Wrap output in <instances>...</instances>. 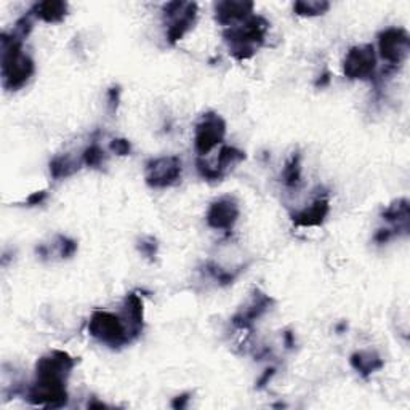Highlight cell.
I'll use <instances>...</instances> for the list:
<instances>
[{
    "instance_id": "6da1fadb",
    "label": "cell",
    "mask_w": 410,
    "mask_h": 410,
    "mask_svg": "<svg viewBox=\"0 0 410 410\" xmlns=\"http://www.w3.org/2000/svg\"><path fill=\"white\" fill-rule=\"evenodd\" d=\"M2 80L4 88L16 92L28 84L36 71L34 61L23 52V41L15 34H2Z\"/></svg>"
},
{
    "instance_id": "7a4b0ae2",
    "label": "cell",
    "mask_w": 410,
    "mask_h": 410,
    "mask_svg": "<svg viewBox=\"0 0 410 410\" xmlns=\"http://www.w3.org/2000/svg\"><path fill=\"white\" fill-rule=\"evenodd\" d=\"M269 29L266 18L260 15H252L247 20L234 24L225 31V42L228 43L230 53L237 61L252 58L257 50L264 43V37Z\"/></svg>"
},
{
    "instance_id": "3957f363",
    "label": "cell",
    "mask_w": 410,
    "mask_h": 410,
    "mask_svg": "<svg viewBox=\"0 0 410 410\" xmlns=\"http://www.w3.org/2000/svg\"><path fill=\"white\" fill-rule=\"evenodd\" d=\"M88 332L95 340L109 348H122L134 342L125 319L109 311H95L88 323Z\"/></svg>"
},
{
    "instance_id": "277c9868",
    "label": "cell",
    "mask_w": 410,
    "mask_h": 410,
    "mask_svg": "<svg viewBox=\"0 0 410 410\" xmlns=\"http://www.w3.org/2000/svg\"><path fill=\"white\" fill-rule=\"evenodd\" d=\"M163 18L167 23V39L175 45L193 29L198 20V4L168 2L163 5Z\"/></svg>"
},
{
    "instance_id": "5b68a950",
    "label": "cell",
    "mask_w": 410,
    "mask_h": 410,
    "mask_svg": "<svg viewBox=\"0 0 410 410\" xmlns=\"http://www.w3.org/2000/svg\"><path fill=\"white\" fill-rule=\"evenodd\" d=\"M183 163L176 156L151 159L144 167V180L151 188H170L181 180Z\"/></svg>"
},
{
    "instance_id": "8992f818",
    "label": "cell",
    "mask_w": 410,
    "mask_h": 410,
    "mask_svg": "<svg viewBox=\"0 0 410 410\" xmlns=\"http://www.w3.org/2000/svg\"><path fill=\"white\" fill-rule=\"evenodd\" d=\"M378 52L389 66H401L410 52V36L402 28H388L378 34Z\"/></svg>"
},
{
    "instance_id": "52a82bcc",
    "label": "cell",
    "mask_w": 410,
    "mask_h": 410,
    "mask_svg": "<svg viewBox=\"0 0 410 410\" xmlns=\"http://www.w3.org/2000/svg\"><path fill=\"white\" fill-rule=\"evenodd\" d=\"M226 135V122L215 112H207L200 122L195 125L194 148L198 154L207 156L213 148H217L223 141Z\"/></svg>"
},
{
    "instance_id": "ba28073f",
    "label": "cell",
    "mask_w": 410,
    "mask_h": 410,
    "mask_svg": "<svg viewBox=\"0 0 410 410\" xmlns=\"http://www.w3.org/2000/svg\"><path fill=\"white\" fill-rule=\"evenodd\" d=\"M377 69V55L374 45L352 47L345 56L343 72L352 80H369Z\"/></svg>"
},
{
    "instance_id": "9c48e42d",
    "label": "cell",
    "mask_w": 410,
    "mask_h": 410,
    "mask_svg": "<svg viewBox=\"0 0 410 410\" xmlns=\"http://www.w3.org/2000/svg\"><path fill=\"white\" fill-rule=\"evenodd\" d=\"M75 359L65 351H52L50 355L41 357L36 364V378L37 380H53L66 382L71 370L75 365Z\"/></svg>"
},
{
    "instance_id": "30bf717a",
    "label": "cell",
    "mask_w": 410,
    "mask_h": 410,
    "mask_svg": "<svg viewBox=\"0 0 410 410\" xmlns=\"http://www.w3.org/2000/svg\"><path fill=\"white\" fill-rule=\"evenodd\" d=\"M28 401L34 406H43L48 409L63 407L68 402L66 382L37 380L28 389Z\"/></svg>"
},
{
    "instance_id": "8fae6325",
    "label": "cell",
    "mask_w": 410,
    "mask_h": 410,
    "mask_svg": "<svg viewBox=\"0 0 410 410\" xmlns=\"http://www.w3.org/2000/svg\"><path fill=\"white\" fill-rule=\"evenodd\" d=\"M239 205L234 198H222L213 202L210 205L209 212H207V225L210 226L213 230H220V231H231L232 226L236 225L237 218H239Z\"/></svg>"
},
{
    "instance_id": "7c38bea8",
    "label": "cell",
    "mask_w": 410,
    "mask_h": 410,
    "mask_svg": "<svg viewBox=\"0 0 410 410\" xmlns=\"http://www.w3.org/2000/svg\"><path fill=\"white\" fill-rule=\"evenodd\" d=\"M254 7L249 0H225L215 4V18L222 26L231 28L254 15Z\"/></svg>"
},
{
    "instance_id": "4fadbf2b",
    "label": "cell",
    "mask_w": 410,
    "mask_h": 410,
    "mask_svg": "<svg viewBox=\"0 0 410 410\" xmlns=\"http://www.w3.org/2000/svg\"><path fill=\"white\" fill-rule=\"evenodd\" d=\"M271 305H273V298H269L266 293L255 290L252 295V300L249 301L247 306H244L234 318H232V324L239 329H250L252 324L255 323L258 318H261L266 313Z\"/></svg>"
},
{
    "instance_id": "5bb4252c",
    "label": "cell",
    "mask_w": 410,
    "mask_h": 410,
    "mask_svg": "<svg viewBox=\"0 0 410 410\" xmlns=\"http://www.w3.org/2000/svg\"><path fill=\"white\" fill-rule=\"evenodd\" d=\"M329 212H330L329 198L324 194L319 195L310 207L296 212L292 217V222L295 226H301V228H313V226L323 225L327 215H329Z\"/></svg>"
},
{
    "instance_id": "9a60e30c",
    "label": "cell",
    "mask_w": 410,
    "mask_h": 410,
    "mask_svg": "<svg viewBox=\"0 0 410 410\" xmlns=\"http://www.w3.org/2000/svg\"><path fill=\"white\" fill-rule=\"evenodd\" d=\"M122 318L129 325L131 338L140 337L143 332V300L136 293H129L124 300Z\"/></svg>"
},
{
    "instance_id": "2e32d148",
    "label": "cell",
    "mask_w": 410,
    "mask_h": 410,
    "mask_svg": "<svg viewBox=\"0 0 410 410\" xmlns=\"http://www.w3.org/2000/svg\"><path fill=\"white\" fill-rule=\"evenodd\" d=\"M31 14L34 15V18H39L43 23H61L68 15V4L61 2V0H45V2L36 4L34 7L31 9Z\"/></svg>"
},
{
    "instance_id": "e0dca14e",
    "label": "cell",
    "mask_w": 410,
    "mask_h": 410,
    "mask_svg": "<svg viewBox=\"0 0 410 410\" xmlns=\"http://www.w3.org/2000/svg\"><path fill=\"white\" fill-rule=\"evenodd\" d=\"M351 367L356 372H359L362 377H369L374 374V372L380 370L384 362L383 359L377 355V352L372 351H357L350 359Z\"/></svg>"
},
{
    "instance_id": "ac0fdd59",
    "label": "cell",
    "mask_w": 410,
    "mask_h": 410,
    "mask_svg": "<svg viewBox=\"0 0 410 410\" xmlns=\"http://www.w3.org/2000/svg\"><path fill=\"white\" fill-rule=\"evenodd\" d=\"M383 218L389 223H394L397 230H402L404 232L409 231V200L399 199L394 200L387 210L383 212Z\"/></svg>"
},
{
    "instance_id": "d6986e66",
    "label": "cell",
    "mask_w": 410,
    "mask_h": 410,
    "mask_svg": "<svg viewBox=\"0 0 410 410\" xmlns=\"http://www.w3.org/2000/svg\"><path fill=\"white\" fill-rule=\"evenodd\" d=\"M79 166H80L79 162H74L72 159H69L68 156H58L50 162V173H52L55 180L68 178V176L77 172L80 168Z\"/></svg>"
},
{
    "instance_id": "ffe728a7",
    "label": "cell",
    "mask_w": 410,
    "mask_h": 410,
    "mask_svg": "<svg viewBox=\"0 0 410 410\" xmlns=\"http://www.w3.org/2000/svg\"><path fill=\"white\" fill-rule=\"evenodd\" d=\"M330 4L325 0H298L293 5V11L300 16H319L329 11Z\"/></svg>"
},
{
    "instance_id": "44dd1931",
    "label": "cell",
    "mask_w": 410,
    "mask_h": 410,
    "mask_svg": "<svg viewBox=\"0 0 410 410\" xmlns=\"http://www.w3.org/2000/svg\"><path fill=\"white\" fill-rule=\"evenodd\" d=\"M242 161H245V153H242V151L231 148V146H223L218 154L217 168L225 176L230 168L237 166V163H241Z\"/></svg>"
},
{
    "instance_id": "7402d4cb",
    "label": "cell",
    "mask_w": 410,
    "mask_h": 410,
    "mask_svg": "<svg viewBox=\"0 0 410 410\" xmlns=\"http://www.w3.org/2000/svg\"><path fill=\"white\" fill-rule=\"evenodd\" d=\"M282 178H284V183H286V186H288V188H295V186L300 185L301 163H300V154L298 153L290 157V161L286 163V167H284V172H282Z\"/></svg>"
},
{
    "instance_id": "603a6c76",
    "label": "cell",
    "mask_w": 410,
    "mask_h": 410,
    "mask_svg": "<svg viewBox=\"0 0 410 410\" xmlns=\"http://www.w3.org/2000/svg\"><path fill=\"white\" fill-rule=\"evenodd\" d=\"M104 151L101 149L97 143L90 144V146L84 151V154H82V163H85V166L90 168H99L104 163Z\"/></svg>"
},
{
    "instance_id": "cb8c5ba5",
    "label": "cell",
    "mask_w": 410,
    "mask_h": 410,
    "mask_svg": "<svg viewBox=\"0 0 410 410\" xmlns=\"http://www.w3.org/2000/svg\"><path fill=\"white\" fill-rule=\"evenodd\" d=\"M195 166H198L199 175L207 181H220V180L223 178L222 172H220L217 167H210L209 163L204 162L202 159H198V162H195Z\"/></svg>"
},
{
    "instance_id": "d4e9b609",
    "label": "cell",
    "mask_w": 410,
    "mask_h": 410,
    "mask_svg": "<svg viewBox=\"0 0 410 410\" xmlns=\"http://www.w3.org/2000/svg\"><path fill=\"white\" fill-rule=\"evenodd\" d=\"M138 250L141 252V255H144L149 260H154L157 257V250H159V244L154 237H143L140 244H138Z\"/></svg>"
},
{
    "instance_id": "484cf974",
    "label": "cell",
    "mask_w": 410,
    "mask_h": 410,
    "mask_svg": "<svg viewBox=\"0 0 410 410\" xmlns=\"http://www.w3.org/2000/svg\"><path fill=\"white\" fill-rule=\"evenodd\" d=\"M60 255L63 258H69L75 254V250H77V242L72 241V239H68V237H60Z\"/></svg>"
},
{
    "instance_id": "4316f807",
    "label": "cell",
    "mask_w": 410,
    "mask_h": 410,
    "mask_svg": "<svg viewBox=\"0 0 410 410\" xmlns=\"http://www.w3.org/2000/svg\"><path fill=\"white\" fill-rule=\"evenodd\" d=\"M111 151L117 156H129L131 146L129 140H125V138H116V140L111 141Z\"/></svg>"
},
{
    "instance_id": "83f0119b",
    "label": "cell",
    "mask_w": 410,
    "mask_h": 410,
    "mask_svg": "<svg viewBox=\"0 0 410 410\" xmlns=\"http://www.w3.org/2000/svg\"><path fill=\"white\" fill-rule=\"evenodd\" d=\"M119 99H121V88L119 87H112L109 93H108V101H109V106H111V111L114 112L119 106Z\"/></svg>"
},
{
    "instance_id": "f1b7e54d",
    "label": "cell",
    "mask_w": 410,
    "mask_h": 410,
    "mask_svg": "<svg viewBox=\"0 0 410 410\" xmlns=\"http://www.w3.org/2000/svg\"><path fill=\"white\" fill-rule=\"evenodd\" d=\"M47 199V191H37L34 194H31L28 198V204L29 205H39L43 200Z\"/></svg>"
},
{
    "instance_id": "f546056e",
    "label": "cell",
    "mask_w": 410,
    "mask_h": 410,
    "mask_svg": "<svg viewBox=\"0 0 410 410\" xmlns=\"http://www.w3.org/2000/svg\"><path fill=\"white\" fill-rule=\"evenodd\" d=\"M394 236V231L393 230H380L375 234V241L378 244H384V242H388L391 237Z\"/></svg>"
},
{
    "instance_id": "4dcf8cb0",
    "label": "cell",
    "mask_w": 410,
    "mask_h": 410,
    "mask_svg": "<svg viewBox=\"0 0 410 410\" xmlns=\"http://www.w3.org/2000/svg\"><path fill=\"white\" fill-rule=\"evenodd\" d=\"M189 401V394H181V396H176L175 399L172 401V407L173 409H185L186 407V402Z\"/></svg>"
},
{
    "instance_id": "1f68e13d",
    "label": "cell",
    "mask_w": 410,
    "mask_h": 410,
    "mask_svg": "<svg viewBox=\"0 0 410 410\" xmlns=\"http://www.w3.org/2000/svg\"><path fill=\"white\" fill-rule=\"evenodd\" d=\"M273 375H274V369H268L266 372H264V375L260 378V380H258V388H263L264 383H266Z\"/></svg>"
},
{
    "instance_id": "d6a6232c",
    "label": "cell",
    "mask_w": 410,
    "mask_h": 410,
    "mask_svg": "<svg viewBox=\"0 0 410 410\" xmlns=\"http://www.w3.org/2000/svg\"><path fill=\"white\" fill-rule=\"evenodd\" d=\"M284 338H286V345H287V348H292V346L295 345L292 333H290V332H286V335H284Z\"/></svg>"
}]
</instances>
